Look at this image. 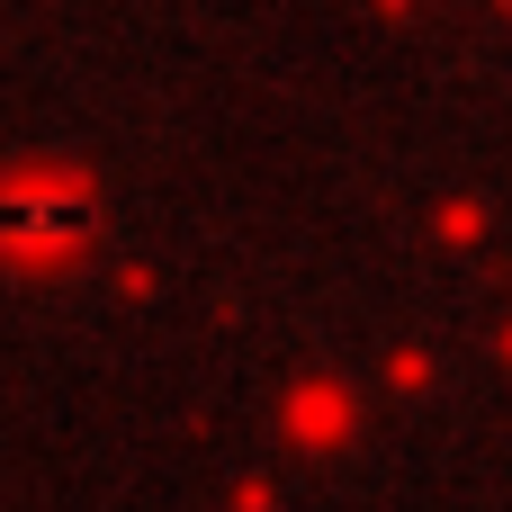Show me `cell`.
<instances>
[{
  "label": "cell",
  "instance_id": "6da1fadb",
  "mask_svg": "<svg viewBox=\"0 0 512 512\" xmlns=\"http://www.w3.org/2000/svg\"><path fill=\"white\" fill-rule=\"evenodd\" d=\"M90 243V198L72 180H9L0 189V252L18 261H63Z\"/></svg>",
  "mask_w": 512,
  "mask_h": 512
}]
</instances>
